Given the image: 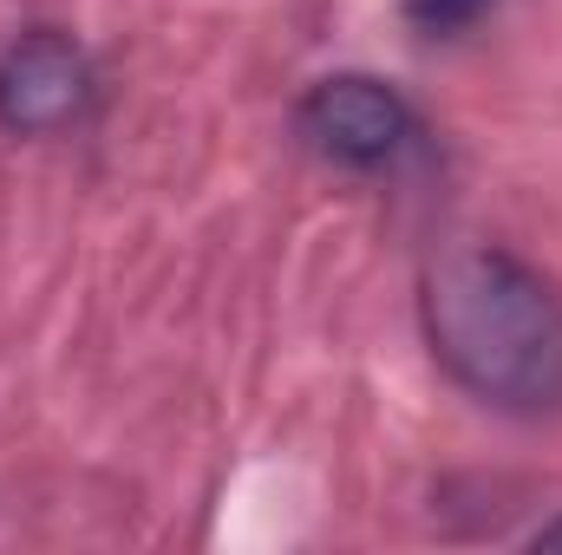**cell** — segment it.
<instances>
[{
  "instance_id": "obj_1",
  "label": "cell",
  "mask_w": 562,
  "mask_h": 555,
  "mask_svg": "<svg viewBox=\"0 0 562 555\" xmlns=\"http://www.w3.org/2000/svg\"><path fill=\"white\" fill-rule=\"evenodd\" d=\"M438 366L497 412L562 406V301L504 249H451L419 287Z\"/></svg>"
},
{
  "instance_id": "obj_2",
  "label": "cell",
  "mask_w": 562,
  "mask_h": 555,
  "mask_svg": "<svg viewBox=\"0 0 562 555\" xmlns=\"http://www.w3.org/2000/svg\"><path fill=\"white\" fill-rule=\"evenodd\" d=\"M294 125L321 157L347 170H380L413 144V105L367 72H340V79L307 86V99L294 105Z\"/></svg>"
},
{
  "instance_id": "obj_3",
  "label": "cell",
  "mask_w": 562,
  "mask_h": 555,
  "mask_svg": "<svg viewBox=\"0 0 562 555\" xmlns=\"http://www.w3.org/2000/svg\"><path fill=\"white\" fill-rule=\"evenodd\" d=\"M86 105H92V66L66 33L40 26L0 53V125L7 132L46 138V132L79 125Z\"/></svg>"
},
{
  "instance_id": "obj_4",
  "label": "cell",
  "mask_w": 562,
  "mask_h": 555,
  "mask_svg": "<svg viewBox=\"0 0 562 555\" xmlns=\"http://www.w3.org/2000/svg\"><path fill=\"white\" fill-rule=\"evenodd\" d=\"M491 7H497V0H400L406 26L425 33V39H451V33H464V26H477Z\"/></svg>"
},
{
  "instance_id": "obj_5",
  "label": "cell",
  "mask_w": 562,
  "mask_h": 555,
  "mask_svg": "<svg viewBox=\"0 0 562 555\" xmlns=\"http://www.w3.org/2000/svg\"><path fill=\"white\" fill-rule=\"evenodd\" d=\"M537 550H562V517H557V523H543V530H537Z\"/></svg>"
}]
</instances>
